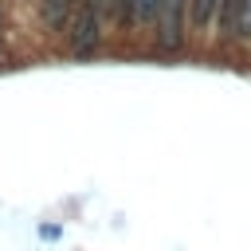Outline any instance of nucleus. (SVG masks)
Returning a JSON list of instances; mask_svg holds the SVG:
<instances>
[{"instance_id": "1", "label": "nucleus", "mask_w": 251, "mask_h": 251, "mask_svg": "<svg viewBox=\"0 0 251 251\" xmlns=\"http://www.w3.org/2000/svg\"><path fill=\"white\" fill-rule=\"evenodd\" d=\"M98 35H102V12H98V0H78L71 20H67V43L75 55H90L98 47Z\"/></svg>"}, {"instance_id": "2", "label": "nucleus", "mask_w": 251, "mask_h": 251, "mask_svg": "<svg viewBox=\"0 0 251 251\" xmlns=\"http://www.w3.org/2000/svg\"><path fill=\"white\" fill-rule=\"evenodd\" d=\"M184 8L188 0H161V12H157V39L165 51H176L180 39H184Z\"/></svg>"}, {"instance_id": "3", "label": "nucleus", "mask_w": 251, "mask_h": 251, "mask_svg": "<svg viewBox=\"0 0 251 251\" xmlns=\"http://www.w3.org/2000/svg\"><path fill=\"white\" fill-rule=\"evenodd\" d=\"M98 12H102L114 27L133 24V0H98Z\"/></svg>"}, {"instance_id": "4", "label": "nucleus", "mask_w": 251, "mask_h": 251, "mask_svg": "<svg viewBox=\"0 0 251 251\" xmlns=\"http://www.w3.org/2000/svg\"><path fill=\"white\" fill-rule=\"evenodd\" d=\"M216 8H220V0H188V12H192L196 27H212L216 24Z\"/></svg>"}, {"instance_id": "5", "label": "nucleus", "mask_w": 251, "mask_h": 251, "mask_svg": "<svg viewBox=\"0 0 251 251\" xmlns=\"http://www.w3.org/2000/svg\"><path fill=\"white\" fill-rule=\"evenodd\" d=\"M157 12H161V0H133V24L137 27H157Z\"/></svg>"}, {"instance_id": "6", "label": "nucleus", "mask_w": 251, "mask_h": 251, "mask_svg": "<svg viewBox=\"0 0 251 251\" xmlns=\"http://www.w3.org/2000/svg\"><path fill=\"white\" fill-rule=\"evenodd\" d=\"M239 4H243V0H220V8H216V24H220L224 31H231V27H235Z\"/></svg>"}, {"instance_id": "7", "label": "nucleus", "mask_w": 251, "mask_h": 251, "mask_svg": "<svg viewBox=\"0 0 251 251\" xmlns=\"http://www.w3.org/2000/svg\"><path fill=\"white\" fill-rule=\"evenodd\" d=\"M235 35H251V0H243L239 4V16H235V27H231Z\"/></svg>"}]
</instances>
